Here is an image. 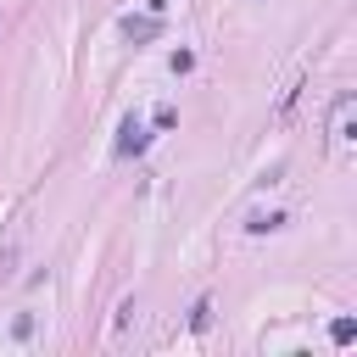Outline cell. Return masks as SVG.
<instances>
[{
    "instance_id": "1",
    "label": "cell",
    "mask_w": 357,
    "mask_h": 357,
    "mask_svg": "<svg viewBox=\"0 0 357 357\" xmlns=\"http://www.w3.org/2000/svg\"><path fill=\"white\" fill-rule=\"evenodd\" d=\"M139 151H145V128H139V117H128L123 139H117V156H139Z\"/></svg>"
},
{
    "instance_id": "2",
    "label": "cell",
    "mask_w": 357,
    "mask_h": 357,
    "mask_svg": "<svg viewBox=\"0 0 357 357\" xmlns=\"http://www.w3.org/2000/svg\"><path fill=\"white\" fill-rule=\"evenodd\" d=\"M156 28H162V22H156V11H151V17H123V33H128V39H151Z\"/></svg>"
},
{
    "instance_id": "3",
    "label": "cell",
    "mask_w": 357,
    "mask_h": 357,
    "mask_svg": "<svg viewBox=\"0 0 357 357\" xmlns=\"http://www.w3.org/2000/svg\"><path fill=\"white\" fill-rule=\"evenodd\" d=\"M329 335H335V346H351V340H357V324H351V318H335Z\"/></svg>"
},
{
    "instance_id": "4",
    "label": "cell",
    "mask_w": 357,
    "mask_h": 357,
    "mask_svg": "<svg viewBox=\"0 0 357 357\" xmlns=\"http://www.w3.org/2000/svg\"><path fill=\"white\" fill-rule=\"evenodd\" d=\"M279 223H284V218H279V212H257V218H251V223H245V229H251V234H262V229H279Z\"/></svg>"
},
{
    "instance_id": "5",
    "label": "cell",
    "mask_w": 357,
    "mask_h": 357,
    "mask_svg": "<svg viewBox=\"0 0 357 357\" xmlns=\"http://www.w3.org/2000/svg\"><path fill=\"white\" fill-rule=\"evenodd\" d=\"M167 67H173V73H190V67H195V56H190V50H173V56H167Z\"/></svg>"
},
{
    "instance_id": "6",
    "label": "cell",
    "mask_w": 357,
    "mask_h": 357,
    "mask_svg": "<svg viewBox=\"0 0 357 357\" xmlns=\"http://www.w3.org/2000/svg\"><path fill=\"white\" fill-rule=\"evenodd\" d=\"M190 324H195V329H206V324H212V301H195V312H190Z\"/></svg>"
}]
</instances>
